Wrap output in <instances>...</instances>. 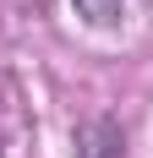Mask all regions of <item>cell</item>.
I'll return each instance as SVG.
<instances>
[{
    "mask_svg": "<svg viewBox=\"0 0 153 158\" xmlns=\"http://www.w3.org/2000/svg\"><path fill=\"white\" fill-rule=\"evenodd\" d=\"M71 6H76L82 22H93V27H115V22H126V16L148 11L153 0H71Z\"/></svg>",
    "mask_w": 153,
    "mask_h": 158,
    "instance_id": "cell-1",
    "label": "cell"
},
{
    "mask_svg": "<svg viewBox=\"0 0 153 158\" xmlns=\"http://www.w3.org/2000/svg\"><path fill=\"white\" fill-rule=\"evenodd\" d=\"M82 158H126L120 126H115V120H93V131H88V153H82Z\"/></svg>",
    "mask_w": 153,
    "mask_h": 158,
    "instance_id": "cell-2",
    "label": "cell"
}]
</instances>
